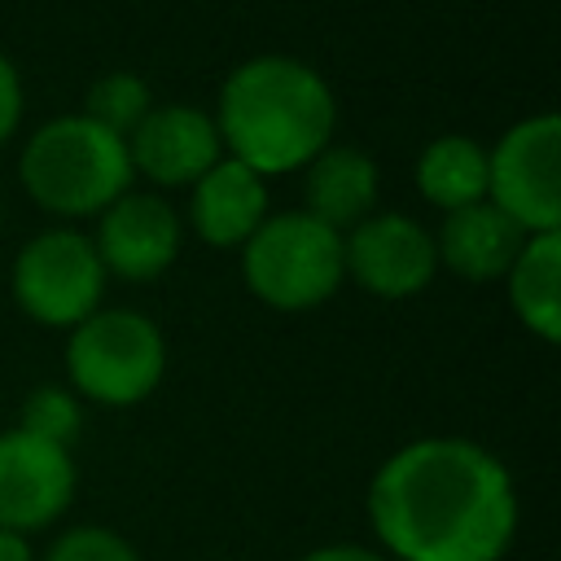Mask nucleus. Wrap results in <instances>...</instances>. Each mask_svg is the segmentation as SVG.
Returning <instances> with one entry per match:
<instances>
[{
	"instance_id": "1",
	"label": "nucleus",
	"mask_w": 561,
	"mask_h": 561,
	"mask_svg": "<svg viewBox=\"0 0 561 561\" xmlns=\"http://www.w3.org/2000/svg\"><path fill=\"white\" fill-rule=\"evenodd\" d=\"M377 539L403 561H495L517 526L504 465L469 438H416L368 486Z\"/></svg>"
},
{
	"instance_id": "2",
	"label": "nucleus",
	"mask_w": 561,
	"mask_h": 561,
	"mask_svg": "<svg viewBox=\"0 0 561 561\" xmlns=\"http://www.w3.org/2000/svg\"><path fill=\"white\" fill-rule=\"evenodd\" d=\"M337 105L329 83L298 57H250L219 92L215 131L228 158L254 175H285L307 167L333 136Z\"/></svg>"
},
{
	"instance_id": "3",
	"label": "nucleus",
	"mask_w": 561,
	"mask_h": 561,
	"mask_svg": "<svg viewBox=\"0 0 561 561\" xmlns=\"http://www.w3.org/2000/svg\"><path fill=\"white\" fill-rule=\"evenodd\" d=\"M22 188L53 215H96L118 202L131 184L127 140L92 123L88 114H66L44 123L18 162Z\"/></svg>"
},
{
	"instance_id": "4",
	"label": "nucleus",
	"mask_w": 561,
	"mask_h": 561,
	"mask_svg": "<svg viewBox=\"0 0 561 561\" xmlns=\"http://www.w3.org/2000/svg\"><path fill=\"white\" fill-rule=\"evenodd\" d=\"M241 250L250 294L276 311H307L324 302L346 276L342 232L311 219L307 210L267 215Z\"/></svg>"
},
{
	"instance_id": "5",
	"label": "nucleus",
	"mask_w": 561,
	"mask_h": 561,
	"mask_svg": "<svg viewBox=\"0 0 561 561\" xmlns=\"http://www.w3.org/2000/svg\"><path fill=\"white\" fill-rule=\"evenodd\" d=\"M66 368L79 394L110 408H127L162 381L167 346L158 324L140 311H92L70 329Z\"/></svg>"
},
{
	"instance_id": "6",
	"label": "nucleus",
	"mask_w": 561,
	"mask_h": 561,
	"mask_svg": "<svg viewBox=\"0 0 561 561\" xmlns=\"http://www.w3.org/2000/svg\"><path fill=\"white\" fill-rule=\"evenodd\" d=\"M561 123L535 114L513 123L486 153V202L526 237L561 232Z\"/></svg>"
},
{
	"instance_id": "7",
	"label": "nucleus",
	"mask_w": 561,
	"mask_h": 561,
	"mask_svg": "<svg viewBox=\"0 0 561 561\" xmlns=\"http://www.w3.org/2000/svg\"><path fill=\"white\" fill-rule=\"evenodd\" d=\"M105 267L88 237L53 228L22 245L13 259V298L18 307L53 329H75L92 311H101Z\"/></svg>"
},
{
	"instance_id": "8",
	"label": "nucleus",
	"mask_w": 561,
	"mask_h": 561,
	"mask_svg": "<svg viewBox=\"0 0 561 561\" xmlns=\"http://www.w3.org/2000/svg\"><path fill=\"white\" fill-rule=\"evenodd\" d=\"M342 267L355 276L359 289L377 298H408L430 285L438 254L434 237L416 219L381 210L351 228V237L342 241Z\"/></svg>"
},
{
	"instance_id": "9",
	"label": "nucleus",
	"mask_w": 561,
	"mask_h": 561,
	"mask_svg": "<svg viewBox=\"0 0 561 561\" xmlns=\"http://www.w3.org/2000/svg\"><path fill=\"white\" fill-rule=\"evenodd\" d=\"M75 495L70 451L26 430L0 434V530H39Z\"/></svg>"
},
{
	"instance_id": "10",
	"label": "nucleus",
	"mask_w": 561,
	"mask_h": 561,
	"mask_svg": "<svg viewBox=\"0 0 561 561\" xmlns=\"http://www.w3.org/2000/svg\"><path fill=\"white\" fill-rule=\"evenodd\" d=\"M92 250L105 272H118L123 280H153L180 254V219L162 197L123 193L101 210Z\"/></svg>"
},
{
	"instance_id": "11",
	"label": "nucleus",
	"mask_w": 561,
	"mask_h": 561,
	"mask_svg": "<svg viewBox=\"0 0 561 561\" xmlns=\"http://www.w3.org/2000/svg\"><path fill=\"white\" fill-rule=\"evenodd\" d=\"M127 158L131 171L149 175L153 184H193L224 158V145L206 110L153 105L127 136Z\"/></svg>"
},
{
	"instance_id": "12",
	"label": "nucleus",
	"mask_w": 561,
	"mask_h": 561,
	"mask_svg": "<svg viewBox=\"0 0 561 561\" xmlns=\"http://www.w3.org/2000/svg\"><path fill=\"white\" fill-rule=\"evenodd\" d=\"M193 228L210 245H245L267 219V184L237 158H219L193 180Z\"/></svg>"
},
{
	"instance_id": "13",
	"label": "nucleus",
	"mask_w": 561,
	"mask_h": 561,
	"mask_svg": "<svg viewBox=\"0 0 561 561\" xmlns=\"http://www.w3.org/2000/svg\"><path fill=\"white\" fill-rule=\"evenodd\" d=\"M522 241H526V232L504 210H495L491 202H473L443 219L434 254L465 280H491V276L508 272Z\"/></svg>"
},
{
	"instance_id": "14",
	"label": "nucleus",
	"mask_w": 561,
	"mask_h": 561,
	"mask_svg": "<svg viewBox=\"0 0 561 561\" xmlns=\"http://www.w3.org/2000/svg\"><path fill=\"white\" fill-rule=\"evenodd\" d=\"M302 193H307V215L329 224L333 232L355 228L359 219L373 215L377 206V167L368 153L351 145H324L307 167H302Z\"/></svg>"
},
{
	"instance_id": "15",
	"label": "nucleus",
	"mask_w": 561,
	"mask_h": 561,
	"mask_svg": "<svg viewBox=\"0 0 561 561\" xmlns=\"http://www.w3.org/2000/svg\"><path fill=\"white\" fill-rule=\"evenodd\" d=\"M508 302L543 342L561 337V232H535L508 263Z\"/></svg>"
},
{
	"instance_id": "16",
	"label": "nucleus",
	"mask_w": 561,
	"mask_h": 561,
	"mask_svg": "<svg viewBox=\"0 0 561 561\" xmlns=\"http://www.w3.org/2000/svg\"><path fill=\"white\" fill-rule=\"evenodd\" d=\"M416 188L447 215L486 202V149L473 136H438L416 162Z\"/></svg>"
},
{
	"instance_id": "17",
	"label": "nucleus",
	"mask_w": 561,
	"mask_h": 561,
	"mask_svg": "<svg viewBox=\"0 0 561 561\" xmlns=\"http://www.w3.org/2000/svg\"><path fill=\"white\" fill-rule=\"evenodd\" d=\"M153 105H149V88L131 75V70H114V75H105V79H96L92 83V92H88V118L92 123H101L105 131H114V136H131L136 127H140V118L149 114Z\"/></svg>"
},
{
	"instance_id": "18",
	"label": "nucleus",
	"mask_w": 561,
	"mask_h": 561,
	"mask_svg": "<svg viewBox=\"0 0 561 561\" xmlns=\"http://www.w3.org/2000/svg\"><path fill=\"white\" fill-rule=\"evenodd\" d=\"M79 403H75V394L70 390H61V386H39V390H31L26 394V403H22V425L18 430H26V434H35V438H44V443H57V447H66L75 434H79Z\"/></svg>"
},
{
	"instance_id": "19",
	"label": "nucleus",
	"mask_w": 561,
	"mask_h": 561,
	"mask_svg": "<svg viewBox=\"0 0 561 561\" xmlns=\"http://www.w3.org/2000/svg\"><path fill=\"white\" fill-rule=\"evenodd\" d=\"M48 561H140L136 548L127 539H118L114 530L101 526H79L70 535H61L48 552Z\"/></svg>"
},
{
	"instance_id": "20",
	"label": "nucleus",
	"mask_w": 561,
	"mask_h": 561,
	"mask_svg": "<svg viewBox=\"0 0 561 561\" xmlns=\"http://www.w3.org/2000/svg\"><path fill=\"white\" fill-rule=\"evenodd\" d=\"M18 118H22V79L13 61L0 53V145L18 131Z\"/></svg>"
},
{
	"instance_id": "21",
	"label": "nucleus",
	"mask_w": 561,
	"mask_h": 561,
	"mask_svg": "<svg viewBox=\"0 0 561 561\" xmlns=\"http://www.w3.org/2000/svg\"><path fill=\"white\" fill-rule=\"evenodd\" d=\"M302 561H386V557L373 552V548H355V543H329V548L307 552Z\"/></svg>"
},
{
	"instance_id": "22",
	"label": "nucleus",
	"mask_w": 561,
	"mask_h": 561,
	"mask_svg": "<svg viewBox=\"0 0 561 561\" xmlns=\"http://www.w3.org/2000/svg\"><path fill=\"white\" fill-rule=\"evenodd\" d=\"M0 561H31V543L18 530H0Z\"/></svg>"
}]
</instances>
